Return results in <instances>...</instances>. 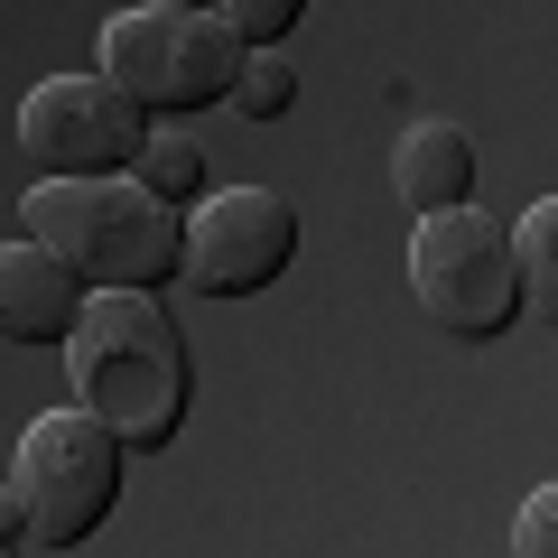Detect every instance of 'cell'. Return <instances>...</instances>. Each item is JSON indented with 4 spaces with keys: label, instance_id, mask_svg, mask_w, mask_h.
<instances>
[{
    "label": "cell",
    "instance_id": "5",
    "mask_svg": "<svg viewBox=\"0 0 558 558\" xmlns=\"http://www.w3.org/2000/svg\"><path fill=\"white\" fill-rule=\"evenodd\" d=\"M410 299L428 307L438 336H465V344L502 336L512 317H531V299H521V233L502 215H484V205L410 223Z\"/></svg>",
    "mask_w": 558,
    "mask_h": 558
},
{
    "label": "cell",
    "instance_id": "11",
    "mask_svg": "<svg viewBox=\"0 0 558 558\" xmlns=\"http://www.w3.org/2000/svg\"><path fill=\"white\" fill-rule=\"evenodd\" d=\"M512 233H521V299H531V317L558 326V196H531Z\"/></svg>",
    "mask_w": 558,
    "mask_h": 558
},
{
    "label": "cell",
    "instance_id": "14",
    "mask_svg": "<svg viewBox=\"0 0 558 558\" xmlns=\"http://www.w3.org/2000/svg\"><path fill=\"white\" fill-rule=\"evenodd\" d=\"M512 558H558V475L521 494V512H512Z\"/></svg>",
    "mask_w": 558,
    "mask_h": 558
},
{
    "label": "cell",
    "instance_id": "7",
    "mask_svg": "<svg viewBox=\"0 0 558 558\" xmlns=\"http://www.w3.org/2000/svg\"><path fill=\"white\" fill-rule=\"evenodd\" d=\"M299 260V205L279 186H215L186 215V289L205 299H260Z\"/></svg>",
    "mask_w": 558,
    "mask_h": 558
},
{
    "label": "cell",
    "instance_id": "13",
    "mask_svg": "<svg viewBox=\"0 0 558 558\" xmlns=\"http://www.w3.org/2000/svg\"><path fill=\"white\" fill-rule=\"evenodd\" d=\"M242 121H289V102H299V75H289V57H252V75H242Z\"/></svg>",
    "mask_w": 558,
    "mask_h": 558
},
{
    "label": "cell",
    "instance_id": "10",
    "mask_svg": "<svg viewBox=\"0 0 558 558\" xmlns=\"http://www.w3.org/2000/svg\"><path fill=\"white\" fill-rule=\"evenodd\" d=\"M131 178L149 186L159 205H178V215H196V205L215 196V159H205V149H196L186 131H159V140H149V159H140Z\"/></svg>",
    "mask_w": 558,
    "mask_h": 558
},
{
    "label": "cell",
    "instance_id": "4",
    "mask_svg": "<svg viewBox=\"0 0 558 558\" xmlns=\"http://www.w3.org/2000/svg\"><path fill=\"white\" fill-rule=\"evenodd\" d=\"M121 475H131V447L102 428L94 410H47L20 428L10 447V494H0V521L10 539H47V549H84V539L112 521Z\"/></svg>",
    "mask_w": 558,
    "mask_h": 558
},
{
    "label": "cell",
    "instance_id": "1",
    "mask_svg": "<svg viewBox=\"0 0 558 558\" xmlns=\"http://www.w3.org/2000/svg\"><path fill=\"white\" fill-rule=\"evenodd\" d=\"M65 391L75 410H94L131 457H159L196 410V354L186 326L159 299H94V317L65 344Z\"/></svg>",
    "mask_w": 558,
    "mask_h": 558
},
{
    "label": "cell",
    "instance_id": "8",
    "mask_svg": "<svg viewBox=\"0 0 558 558\" xmlns=\"http://www.w3.org/2000/svg\"><path fill=\"white\" fill-rule=\"evenodd\" d=\"M84 317H94V289L47 242L10 233V252H0V336L10 344H75Z\"/></svg>",
    "mask_w": 558,
    "mask_h": 558
},
{
    "label": "cell",
    "instance_id": "2",
    "mask_svg": "<svg viewBox=\"0 0 558 558\" xmlns=\"http://www.w3.org/2000/svg\"><path fill=\"white\" fill-rule=\"evenodd\" d=\"M20 233L47 242L94 299H159L186 279V215L159 205L140 178H84V186H28Z\"/></svg>",
    "mask_w": 558,
    "mask_h": 558
},
{
    "label": "cell",
    "instance_id": "6",
    "mask_svg": "<svg viewBox=\"0 0 558 558\" xmlns=\"http://www.w3.org/2000/svg\"><path fill=\"white\" fill-rule=\"evenodd\" d=\"M159 121L131 94H112V75H47L20 94V168L28 186H84V178H131L149 159Z\"/></svg>",
    "mask_w": 558,
    "mask_h": 558
},
{
    "label": "cell",
    "instance_id": "9",
    "mask_svg": "<svg viewBox=\"0 0 558 558\" xmlns=\"http://www.w3.org/2000/svg\"><path fill=\"white\" fill-rule=\"evenodd\" d=\"M475 140H465V121H410L400 131V149H391V186H400V205H410L418 223L428 215H465L475 205Z\"/></svg>",
    "mask_w": 558,
    "mask_h": 558
},
{
    "label": "cell",
    "instance_id": "12",
    "mask_svg": "<svg viewBox=\"0 0 558 558\" xmlns=\"http://www.w3.org/2000/svg\"><path fill=\"white\" fill-rule=\"evenodd\" d=\"M223 20H233V38L252 47V57H279V38L307 20L299 0H223Z\"/></svg>",
    "mask_w": 558,
    "mask_h": 558
},
{
    "label": "cell",
    "instance_id": "3",
    "mask_svg": "<svg viewBox=\"0 0 558 558\" xmlns=\"http://www.w3.org/2000/svg\"><path fill=\"white\" fill-rule=\"evenodd\" d=\"M102 75H112V94H131L140 112L168 131V121H186V112L233 102L242 75H252V47L233 38L223 10L140 0V10H121V20H102Z\"/></svg>",
    "mask_w": 558,
    "mask_h": 558
}]
</instances>
